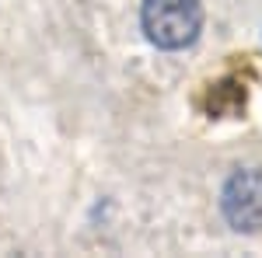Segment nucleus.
I'll return each mask as SVG.
<instances>
[{"label": "nucleus", "mask_w": 262, "mask_h": 258, "mask_svg": "<svg viewBox=\"0 0 262 258\" xmlns=\"http://www.w3.org/2000/svg\"><path fill=\"white\" fill-rule=\"evenodd\" d=\"M224 213L238 230H255L262 223V175L242 171L224 189Z\"/></svg>", "instance_id": "nucleus-2"}, {"label": "nucleus", "mask_w": 262, "mask_h": 258, "mask_svg": "<svg viewBox=\"0 0 262 258\" xmlns=\"http://www.w3.org/2000/svg\"><path fill=\"white\" fill-rule=\"evenodd\" d=\"M200 25V0H147L143 4V32L161 49H182V45L196 42Z\"/></svg>", "instance_id": "nucleus-1"}]
</instances>
